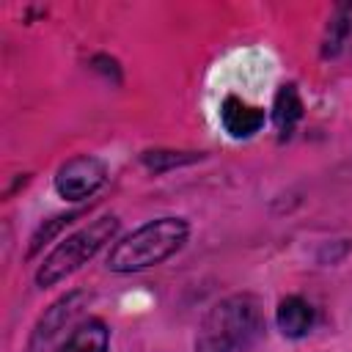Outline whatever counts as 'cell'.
Listing matches in <instances>:
<instances>
[{
    "label": "cell",
    "mask_w": 352,
    "mask_h": 352,
    "mask_svg": "<svg viewBox=\"0 0 352 352\" xmlns=\"http://www.w3.org/2000/svg\"><path fill=\"white\" fill-rule=\"evenodd\" d=\"M77 217V212H69V214H58V217H52L47 226H41L36 234H33V239H30V248H28V256H33V253H38V248L41 245H47L50 242V236L55 234V231H60L63 226H69L72 220Z\"/></svg>",
    "instance_id": "12"
},
{
    "label": "cell",
    "mask_w": 352,
    "mask_h": 352,
    "mask_svg": "<svg viewBox=\"0 0 352 352\" xmlns=\"http://www.w3.org/2000/svg\"><path fill=\"white\" fill-rule=\"evenodd\" d=\"M118 217L116 214H104L94 223H88L85 228L74 231L72 236H66L38 267L36 272V283L44 286H55L58 280H63L66 275H72L74 270H80L88 258H94L118 231Z\"/></svg>",
    "instance_id": "2"
},
{
    "label": "cell",
    "mask_w": 352,
    "mask_h": 352,
    "mask_svg": "<svg viewBox=\"0 0 352 352\" xmlns=\"http://www.w3.org/2000/svg\"><path fill=\"white\" fill-rule=\"evenodd\" d=\"M264 330V316L250 294H234L223 302H217L206 319L204 333H212L223 338L231 349H245L250 346Z\"/></svg>",
    "instance_id": "3"
},
{
    "label": "cell",
    "mask_w": 352,
    "mask_h": 352,
    "mask_svg": "<svg viewBox=\"0 0 352 352\" xmlns=\"http://www.w3.org/2000/svg\"><path fill=\"white\" fill-rule=\"evenodd\" d=\"M190 236L184 217H157L135 228L129 236L116 242L107 256V270L113 272H138L170 258Z\"/></svg>",
    "instance_id": "1"
},
{
    "label": "cell",
    "mask_w": 352,
    "mask_h": 352,
    "mask_svg": "<svg viewBox=\"0 0 352 352\" xmlns=\"http://www.w3.org/2000/svg\"><path fill=\"white\" fill-rule=\"evenodd\" d=\"M220 121H223V129L231 138L242 140V138H253L264 126L267 116H264L261 107L248 104L239 96H226L223 104H220Z\"/></svg>",
    "instance_id": "6"
},
{
    "label": "cell",
    "mask_w": 352,
    "mask_h": 352,
    "mask_svg": "<svg viewBox=\"0 0 352 352\" xmlns=\"http://www.w3.org/2000/svg\"><path fill=\"white\" fill-rule=\"evenodd\" d=\"M110 330L102 319H88L72 330V336L60 344L58 352H107Z\"/></svg>",
    "instance_id": "10"
},
{
    "label": "cell",
    "mask_w": 352,
    "mask_h": 352,
    "mask_svg": "<svg viewBox=\"0 0 352 352\" xmlns=\"http://www.w3.org/2000/svg\"><path fill=\"white\" fill-rule=\"evenodd\" d=\"M195 352H234L223 338H217V336H212V333H204L201 338H198V344H195Z\"/></svg>",
    "instance_id": "13"
},
{
    "label": "cell",
    "mask_w": 352,
    "mask_h": 352,
    "mask_svg": "<svg viewBox=\"0 0 352 352\" xmlns=\"http://www.w3.org/2000/svg\"><path fill=\"white\" fill-rule=\"evenodd\" d=\"M302 118V99L297 94V85L294 82H286L278 88L275 94V104H272V121H275V129L283 138H289L294 132V126L300 124Z\"/></svg>",
    "instance_id": "9"
},
{
    "label": "cell",
    "mask_w": 352,
    "mask_h": 352,
    "mask_svg": "<svg viewBox=\"0 0 352 352\" xmlns=\"http://www.w3.org/2000/svg\"><path fill=\"white\" fill-rule=\"evenodd\" d=\"M85 300H88L85 292H69V294H63L60 300H55V302L44 311V316L36 322L25 352H47L50 344L55 341V336L60 333V327H66V322L82 308Z\"/></svg>",
    "instance_id": "5"
},
{
    "label": "cell",
    "mask_w": 352,
    "mask_h": 352,
    "mask_svg": "<svg viewBox=\"0 0 352 352\" xmlns=\"http://www.w3.org/2000/svg\"><path fill=\"white\" fill-rule=\"evenodd\" d=\"M349 41H352V0L336 6L322 36V58L324 60L338 58L344 50H349Z\"/></svg>",
    "instance_id": "8"
},
{
    "label": "cell",
    "mask_w": 352,
    "mask_h": 352,
    "mask_svg": "<svg viewBox=\"0 0 352 352\" xmlns=\"http://www.w3.org/2000/svg\"><path fill=\"white\" fill-rule=\"evenodd\" d=\"M107 179V165L94 154H77L66 160L55 173V190L66 201H82L94 195Z\"/></svg>",
    "instance_id": "4"
},
{
    "label": "cell",
    "mask_w": 352,
    "mask_h": 352,
    "mask_svg": "<svg viewBox=\"0 0 352 352\" xmlns=\"http://www.w3.org/2000/svg\"><path fill=\"white\" fill-rule=\"evenodd\" d=\"M275 322H278V330L286 338H302L311 330V324H314V308L302 297H297V294L283 297L278 302Z\"/></svg>",
    "instance_id": "7"
},
{
    "label": "cell",
    "mask_w": 352,
    "mask_h": 352,
    "mask_svg": "<svg viewBox=\"0 0 352 352\" xmlns=\"http://www.w3.org/2000/svg\"><path fill=\"white\" fill-rule=\"evenodd\" d=\"M204 154H195V151H143V165L154 173H165L168 168H176V165H187V162H195L201 160Z\"/></svg>",
    "instance_id": "11"
},
{
    "label": "cell",
    "mask_w": 352,
    "mask_h": 352,
    "mask_svg": "<svg viewBox=\"0 0 352 352\" xmlns=\"http://www.w3.org/2000/svg\"><path fill=\"white\" fill-rule=\"evenodd\" d=\"M349 47H352V41H349Z\"/></svg>",
    "instance_id": "14"
}]
</instances>
